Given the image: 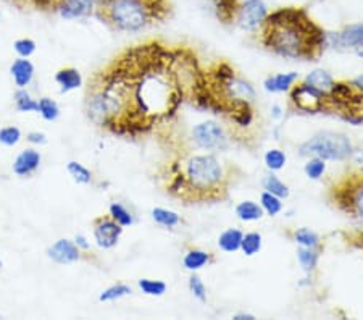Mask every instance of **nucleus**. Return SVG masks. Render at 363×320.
<instances>
[{
    "label": "nucleus",
    "mask_w": 363,
    "mask_h": 320,
    "mask_svg": "<svg viewBox=\"0 0 363 320\" xmlns=\"http://www.w3.org/2000/svg\"><path fill=\"white\" fill-rule=\"evenodd\" d=\"M179 52L159 43L126 50L94 81L86 110L113 135L138 136L169 120L184 101Z\"/></svg>",
    "instance_id": "f257e3e1"
},
{
    "label": "nucleus",
    "mask_w": 363,
    "mask_h": 320,
    "mask_svg": "<svg viewBox=\"0 0 363 320\" xmlns=\"http://www.w3.org/2000/svg\"><path fill=\"white\" fill-rule=\"evenodd\" d=\"M326 34L302 9H279L262 23V44L288 58L315 60L323 52Z\"/></svg>",
    "instance_id": "f03ea898"
},
{
    "label": "nucleus",
    "mask_w": 363,
    "mask_h": 320,
    "mask_svg": "<svg viewBox=\"0 0 363 320\" xmlns=\"http://www.w3.org/2000/svg\"><path fill=\"white\" fill-rule=\"evenodd\" d=\"M230 175L215 155H191L174 165L168 191L186 202H216L225 199Z\"/></svg>",
    "instance_id": "7ed1b4c3"
},
{
    "label": "nucleus",
    "mask_w": 363,
    "mask_h": 320,
    "mask_svg": "<svg viewBox=\"0 0 363 320\" xmlns=\"http://www.w3.org/2000/svg\"><path fill=\"white\" fill-rule=\"evenodd\" d=\"M96 16L115 31L138 33L172 11L169 0H96Z\"/></svg>",
    "instance_id": "20e7f679"
},
{
    "label": "nucleus",
    "mask_w": 363,
    "mask_h": 320,
    "mask_svg": "<svg viewBox=\"0 0 363 320\" xmlns=\"http://www.w3.org/2000/svg\"><path fill=\"white\" fill-rule=\"evenodd\" d=\"M325 110L339 114L342 118L360 123L363 121V91L352 83H335L326 94Z\"/></svg>",
    "instance_id": "39448f33"
},
{
    "label": "nucleus",
    "mask_w": 363,
    "mask_h": 320,
    "mask_svg": "<svg viewBox=\"0 0 363 320\" xmlns=\"http://www.w3.org/2000/svg\"><path fill=\"white\" fill-rule=\"evenodd\" d=\"M331 201L342 212L363 220V173H349L333 186Z\"/></svg>",
    "instance_id": "423d86ee"
},
{
    "label": "nucleus",
    "mask_w": 363,
    "mask_h": 320,
    "mask_svg": "<svg viewBox=\"0 0 363 320\" xmlns=\"http://www.w3.org/2000/svg\"><path fill=\"white\" fill-rule=\"evenodd\" d=\"M352 153V145L344 135L323 133L301 145V154L306 157H318L323 160H342Z\"/></svg>",
    "instance_id": "0eeeda50"
},
{
    "label": "nucleus",
    "mask_w": 363,
    "mask_h": 320,
    "mask_svg": "<svg viewBox=\"0 0 363 320\" xmlns=\"http://www.w3.org/2000/svg\"><path fill=\"white\" fill-rule=\"evenodd\" d=\"M291 102L294 107L303 112H323L326 104V92L317 89L308 83H301L294 86L291 92Z\"/></svg>",
    "instance_id": "6e6552de"
},
{
    "label": "nucleus",
    "mask_w": 363,
    "mask_h": 320,
    "mask_svg": "<svg viewBox=\"0 0 363 320\" xmlns=\"http://www.w3.org/2000/svg\"><path fill=\"white\" fill-rule=\"evenodd\" d=\"M192 139L199 148L208 150H220L228 145V138L225 136L223 128L215 121H205V123L197 125L192 130Z\"/></svg>",
    "instance_id": "1a4fd4ad"
},
{
    "label": "nucleus",
    "mask_w": 363,
    "mask_h": 320,
    "mask_svg": "<svg viewBox=\"0 0 363 320\" xmlns=\"http://www.w3.org/2000/svg\"><path fill=\"white\" fill-rule=\"evenodd\" d=\"M123 233V226L112 217H101L94 222V238L99 248L112 249L116 246Z\"/></svg>",
    "instance_id": "9d476101"
},
{
    "label": "nucleus",
    "mask_w": 363,
    "mask_h": 320,
    "mask_svg": "<svg viewBox=\"0 0 363 320\" xmlns=\"http://www.w3.org/2000/svg\"><path fill=\"white\" fill-rule=\"evenodd\" d=\"M267 15V7L263 0H245L239 7L236 20L242 29L252 31V29L259 28L265 21Z\"/></svg>",
    "instance_id": "9b49d317"
},
{
    "label": "nucleus",
    "mask_w": 363,
    "mask_h": 320,
    "mask_svg": "<svg viewBox=\"0 0 363 320\" xmlns=\"http://www.w3.org/2000/svg\"><path fill=\"white\" fill-rule=\"evenodd\" d=\"M96 10V0H58L55 11L62 18H86Z\"/></svg>",
    "instance_id": "f8f14e48"
},
{
    "label": "nucleus",
    "mask_w": 363,
    "mask_h": 320,
    "mask_svg": "<svg viewBox=\"0 0 363 320\" xmlns=\"http://www.w3.org/2000/svg\"><path fill=\"white\" fill-rule=\"evenodd\" d=\"M47 255H49V259L54 260L55 264L68 265L73 264L76 260H79L81 251L79 248L76 246V243L69 240H58L47 249Z\"/></svg>",
    "instance_id": "ddd939ff"
},
{
    "label": "nucleus",
    "mask_w": 363,
    "mask_h": 320,
    "mask_svg": "<svg viewBox=\"0 0 363 320\" xmlns=\"http://www.w3.org/2000/svg\"><path fill=\"white\" fill-rule=\"evenodd\" d=\"M40 165V154L34 149H25L16 155L13 162V172L18 177H28V175L34 173Z\"/></svg>",
    "instance_id": "4468645a"
},
{
    "label": "nucleus",
    "mask_w": 363,
    "mask_h": 320,
    "mask_svg": "<svg viewBox=\"0 0 363 320\" xmlns=\"http://www.w3.org/2000/svg\"><path fill=\"white\" fill-rule=\"evenodd\" d=\"M10 75L13 78L15 84L18 89H25V87L31 83L34 77V65L28 58H16L10 67Z\"/></svg>",
    "instance_id": "2eb2a0df"
},
{
    "label": "nucleus",
    "mask_w": 363,
    "mask_h": 320,
    "mask_svg": "<svg viewBox=\"0 0 363 320\" xmlns=\"http://www.w3.org/2000/svg\"><path fill=\"white\" fill-rule=\"evenodd\" d=\"M57 84L60 86L62 94H67L69 91H74L81 87L83 84V78H81V73L76 68H62L58 70L55 75Z\"/></svg>",
    "instance_id": "dca6fc26"
},
{
    "label": "nucleus",
    "mask_w": 363,
    "mask_h": 320,
    "mask_svg": "<svg viewBox=\"0 0 363 320\" xmlns=\"http://www.w3.org/2000/svg\"><path fill=\"white\" fill-rule=\"evenodd\" d=\"M212 5L215 9L216 18L221 23H233L238 18V11L241 7V2L239 0H212Z\"/></svg>",
    "instance_id": "f3484780"
},
{
    "label": "nucleus",
    "mask_w": 363,
    "mask_h": 320,
    "mask_svg": "<svg viewBox=\"0 0 363 320\" xmlns=\"http://www.w3.org/2000/svg\"><path fill=\"white\" fill-rule=\"evenodd\" d=\"M339 43L349 48H363V25L349 26L339 34Z\"/></svg>",
    "instance_id": "a211bd4d"
},
{
    "label": "nucleus",
    "mask_w": 363,
    "mask_h": 320,
    "mask_svg": "<svg viewBox=\"0 0 363 320\" xmlns=\"http://www.w3.org/2000/svg\"><path fill=\"white\" fill-rule=\"evenodd\" d=\"M296 79H297V73L277 75V77H272L267 79L265 87L272 92H283V91H288L289 87L294 84Z\"/></svg>",
    "instance_id": "6ab92c4d"
},
{
    "label": "nucleus",
    "mask_w": 363,
    "mask_h": 320,
    "mask_svg": "<svg viewBox=\"0 0 363 320\" xmlns=\"http://www.w3.org/2000/svg\"><path fill=\"white\" fill-rule=\"evenodd\" d=\"M242 233L239 230H226L223 235L218 238V244L220 248L223 249L226 253H234L238 251L239 248H241V243H242Z\"/></svg>",
    "instance_id": "aec40b11"
},
{
    "label": "nucleus",
    "mask_w": 363,
    "mask_h": 320,
    "mask_svg": "<svg viewBox=\"0 0 363 320\" xmlns=\"http://www.w3.org/2000/svg\"><path fill=\"white\" fill-rule=\"evenodd\" d=\"M236 215L244 222H254V220L262 219L263 211L260 206H257L255 202L252 201H244L236 207Z\"/></svg>",
    "instance_id": "412c9836"
},
{
    "label": "nucleus",
    "mask_w": 363,
    "mask_h": 320,
    "mask_svg": "<svg viewBox=\"0 0 363 320\" xmlns=\"http://www.w3.org/2000/svg\"><path fill=\"white\" fill-rule=\"evenodd\" d=\"M306 83L312 84L313 87H317V89L323 91L328 94V91L331 89L333 84H335V81H333L330 73L323 72V70H315L313 73H310L306 78Z\"/></svg>",
    "instance_id": "4be33fe9"
},
{
    "label": "nucleus",
    "mask_w": 363,
    "mask_h": 320,
    "mask_svg": "<svg viewBox=\"0 0 363 320\" xmlns=\"http://www.w3.org/2000/svg\"><path fill=\"white\" fill-rule=\"evenodd\" d=\"M15 107L18 112H38L39 104L34 101L26 89H18L15 92Z\"/></svg>",
    "instance_id": "5701e85b"
},
{
    "label": "nucleus",
    "mask_w": 363,
    "mask_h": 320,
    "mask_svg": "<svg viewBox=\"0 0 363 320\" xmlns=\"http://www.w3.org/2000/svg\"><path fill=\"white\" fill-rule=\"evenodd\" d=\"M38 104H39L38 112L43 115L44 120L54 121L58 118V115H60V107H58V104L54 101V99L43 97L39 99Z\"/></svg>",
    "instance_id": "b1692460"
},
{
    "label": "nucleus",
    "mask_w": 363,
    "mask_h": 320,
    "mask_svg": "<svg viewBox=\"0 0 363 320\" xmlns=\"http://www.w3.org/2000/svg\"><path fill=\"white\" fill-rule=\"evenodd\" d=\"M183 264L187 270H199L202 269L205 264H208V254L194 249V251H189L184 255Z\"/></svg>",
    "instance_id": "393cba45"
},
{
    "label": "nucleus",
    "mask_w": 363,
    "mask_h": 320,
    "mask_svg": "<svg viewBox=\"0 0 363 320\" xmlns=\"http://www.w3.org/2000/svg\"><path fill=\"white\" fill-rule=\"evenodd\" d=\"M152 217L159 225L163 226H168V228H172V226H177L179 224V215L177 212H172V211H167V209H160L157 207L152 211Z\"/></svg>",
    "instance_id": "a878e982"
},
{
    "label": "nucleus",
    "mask_w": 363,
    "mask_h": 320,
    "mask_svg": "<svg viewBox=\"0 0 363 320\" xmlns=\"http://www.w3.org/2000/svg\"><path fill=\"white\" fill-rule=\"evenodd\" d=\"M67 170L69 175H72L76 183H79V184L91 183L92 173L87 170L83 164H79V162H68Z\"/></svg>",
    "instance_id": "bb28decb"
},
{
    "label": "nucleus",
    "mask_w": 363,
    "mask_h": 320,
    "mask_svg": "<svg viewBox=\"0 0 363 320\" xmlns=\"http://www.w3.org/2000/svg\"><path fill=\"white\" fill-rule=\"evenodd\" d=\"M263 186L268 193H272L278 197H288L289 196V189L281 180H278L274 175H267V178L263 180Z\"/></svg>",
    "instance_id": "cd10ccee"
},
{
    "label": "nucleus",
    "mask_w": 363,
    "mask_h": 320,
    "mask_svg": "<svg viewBox=\"0 0 363 320\" xmlns=\"http://www.w3.org/2000/svg\"><path fill=\"white\" fill-rule=\"evenodd\" d=\"M131 294V288L128 285H113V287L107 288L105 291H102V294L99 296V301L107 302V301H115L120 298H125V296Z\"/></svg>",
    "instance_id": "c85d7f7f"
},
{
    "label": "nucleus",
    "mask_w": 363,
    "mask_h": 320,
    "mask_svg": "<svg viewBox=\"0 0 363 320\" xmlns=\"http://www.w3.org/2000/svg\"><path fill=\"white\" fill-rule=\"evenodd\" d=\"M262 248V236L259 233H249V235L242 236L241 249L245 255H254L260 251Z\"/></svg>",
    "instance_id": "c756f323"
},
{
    "label": "nucleus",
    "mask_w": 363,
    "mask_h": 320,
    "mask_svg": "<svg viewBox=\"0 0 363 320\" xmlns=\"http://www.w3.org/2000/svg\"><path fill=\"white\" fill-rule=\"evenodd\" d=\"M139 288L143 289V293L149 296H162L165 294L167 285L160 280H149V278H143V280H139Z\"/></svg>",
    "instance_id": "7c9ffc66"
},
{
    "label": "nucleus",
    "mask_w": 363,
    "mask_h": 320,
    "mask_svg": "<svg viewBox=\"0 0 363 320\" xmlns=\"http://www.w3.org/2000/svg\"><path fill=\"white\" fill-rule=\"evenodd\" d=\"M21 131L16 126H5L0 130V144L7 145V148H13L20 143Z\"/></svg>",
    "instance_id": "2f4dec72"
},
{
    "label": "nucleus",
    "mask_w": 363,
    "mask_h": 320,
    "mask_svg": "<svg viewBox=\"0 0 363 320\" xmlns=\"http://www.w3.org/2000/svg\"><path fill=\"white\" fill-rule=\"evenodd\" d=\"M297 258H298V262H301V265L308 272V270H313L315 265H317L318 254L313 251V248L303 246V248L298 249Z\"/></svg>",
    "instance_id": "473e14b6"
},
{
    "label": "nucleus",
    "mask_w": 363,
    "mask_h": 320,
    "mask_svg": "<svg viewBox=\"0 0 363 320\" xmlns=\"http://www.w3.org/2000/svg\"><path fill=\"white\" fill-rule=\"evenodd\" d=\"M110 217H112L116 224H120L121 226H130L133 224V217L131 214L126 211L121 204H112L110 206Z\"/></svg>",
    "instance_id": "72a5a7b5"
},
{
    "label": "nucleus",
    "mask_w": 363,
    "mask_h": 320,
    "mask_svg": "<svg viewBox=\"0 0 363 320\" xmlns=\"http://www.w3.org/2000/svg\"><path fill=\"white\" fill-rule=\"evenodd\" d=\"M262 207L265 209L268 215H277L281 209H283V204H281L279 197L272 193H263L262 194Z\"/></svg>",
    "instance_id": "f704fd0d"
},
{
    "label": "nucleus",
    "mask_w": 363,
    "mask_h": 320,
    "mask_svg": "<svg viewBox=\"0 0 363 320\" xmlns=\"http://www.w3.org/2000/svg\"><path fill=\"white\" fill-rule=\"evenodd\" d=\"M265 164L270 170H281L286 164V155L278 149L268 150L265 155Z\"/></svg>",
    "instance_id": "c9c22d12"
},
{
    "label": "nucleus",
    "mask_w": 363,
    "mask_h": 320,
    "mask_svg": "<svg viewBox=\"0 0 363 320\" xmlns=\"http://www.w3.org/2000/svg\"><path fill=\"white\" fill-rule=\"evenodd\" d=\"M13 49L20 57L28 58V57H31L34 52H36V43H34L33 39H26V38L18 39V40H15Z\"/></svg>",
    "instance_id": "e433bc0d"
},
{
    "label": "nucleus",
    "mask_w": 363,
    "mask_h": 320,
    "mask_svg": "<svg viewBox=\"0 0 363 320\" xmlns=\"http://www.w3.org/2000/svg\"><path fill=\"white\" fill-rule=\"evenodd\" d=\"M296 241L298 244H302V246H307V248H315L318 244V236L315 235L313 231H310L307 228H302L296 233Z\"/></svg>",
    "instance_id": "4c0bfd02"
},
{
    "label": "nucleus",
    "mask_w": 363,
    "mask_h": 320,
    "mask_svg": "<svg viewBox=\"0 0 363 320\" xmlns=\"http://www.w3.org/2000/svg\"><path fill=\"white\" fill-rule=\"evenodd\" d=\"M325 168H326L325 160L318 159V157H315V159L310 160L308 164L306 165V173H307V177L317 180L325 173Z\"/></svg>",
    "instance_id": "58836bf2"
},
{
    "label": "nucleus",
    "mask_w": 363,
    "mask_h": 320,
    "mask_svg": "<svg viewBox=\"0 0 363 320\" xmlns=\"http://www.w3.org/2000/svg\"><path fill=\"white\" fill-rule=\"evenodd\" d=\"M11 2L18 5H29L38 10H55V5L58 0H11Z\"/></svg>",
    "instance_id": "ea45409f"
},
{
    "label": "nucleus",
    "mask_w": 363,
    "mask_h": 320,
    "mask_svg": "<svg viewBox=\"0 0 363 320\" xmlns=\"http://www.w3.org/2000/svg\"><path fill=\"white\" fill-rule=\"evenodd\" d=\"M189 288L192 291V294H194L199 301L207 299V288H205L203 282L197 275H192L189 278Z\"/></svg>",
    "instance_id": "a19ab883"
},
{
    "label": "nucleus",
    "mask_w": 363,
    "mask_h": 320,
    "mask_svg": "<svg viewBox=\"0 0 363 320\" xmlns=\"http://www.w3.org/2000/svg\"><path fill=\"white\" fill-rule=\"evenodd\" d=\"M26 139L31 144H45L47 143V138H45L44 133H39V131H31L26 136Z\"/></svg>",
    "instance_id": "79ce46f5"
},
{
    "label": "nucleus",
    "mask_w": 363,
    "mask_h": 320,
    "mask_svg": "<svg viewBox=\"0 0 363 320\" xmlns=\"http://www.w3.org/2000/svg\"><path fill=\"white\" fill-rule=\"evenodd\" d=\"M76 246H81V248H83V249H89V244H87V240H86V238L83 236V235H78V236H76Z\"/></svg>",
    "instance_id": "37998d69"
},
{
    "label": "nucleus",
    "mask_w": 363,
    "mask_h": 320,
    "mask_svg": "<svg viewBox=\"0 0 363 320\" xmlns=\"http://www.w3.org/2000/svg\"><path fill=\"white\" fill-rule=\"evenodd\" d=\"M352 84L357 87V89L363 91V75H362V77L357 78V79H354V81H352Z\"/></svg>",
    "instance_id": "c03bdc74"
},
{
    "label": "nucleus",
    "mask_w": 363,
    "mask_h": 320,
    "mask_svg": "<svg viewBox=\"0 0 363 320\" xmlns=\"http://www.w3.org/2000/svg\"><path fill=\"white\" fill-rule=\"evenodd\" d=\"M0 269H2V262H0Z\"/></svg>",
    "instance_id": "a18cd8bd"
}]
</instances>
